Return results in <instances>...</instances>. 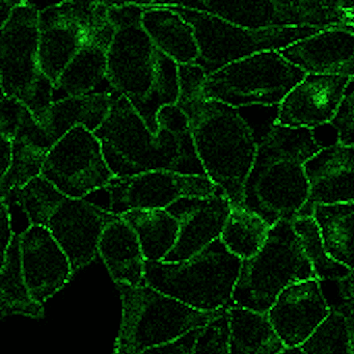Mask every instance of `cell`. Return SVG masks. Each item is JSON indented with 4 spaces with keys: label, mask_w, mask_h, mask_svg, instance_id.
Here are the masks:
<instances>
[{
    "label": "cell",
    "mask_w": 354,
    "mask_h": 354,
    "mask_svg": "<svg viewBox=\"0 0 354 354\" xmlns=\"http://www.w3.org/2000/svg\"><path fill=\"white\" fill-rule=\"evenodd\" d=\"M157 126L154 134L131 103L115 92L106 120L94 132L115 177L153 171L206 176L184 111L177 104L163 107Z\"/></svg>",
    "instance_id": "1"
},
{
    "label": "cell",
    "mask_w": 354,
    "mask_h": 354,
    "mask_svg": "<svg viewBox=\"0 0 354 354\" xmlns=\"http://www.w3.org/2000/svg\"><path fill=\"white\" fill-rule=\"evenodd\" d=\"M140 3H109L115 28L107 59V82L127 99L153 133L163 107L179 101L178 64L161 53L142 28Z\"/></svg>",
    "instance_id": "2"
},
{
    "label": "cell",
    "mask_w": 354,
    "mask_h": 354,
    "mask_svg": "<svg viewBox=\"0 0 354 354\" xmlns=\"http://www.w3.org/2000/svg\"><path fill=\"white\" fill-rule=\"evenodd\" d=\"M322 149L313 130L271 126L259 138L242 206L260 215L271 227L293 221L310 194L304 165Z\"/></svg>",
    "instance_id": "3"
},
{
    "label": "cell",
    "mask_w": 354,
    "mask_h": 354,
    "mask_svg": "<svg viewBox=\"0 0 354 354\" xmlns=\"http://www.w3.org/2000/svg\"><path fill=\"white\" fill-rule=\"evenodd\" d=\"M198 159L207 177L229 198L242 206L246 181L258 152L256 131L240 109L203 96L202 91L180 97Z\"/></svg>",
    "instance_id": "4"
},
{
    "label": "cell",
    "mask_w": 354,
    "mask_h": 354,
    "mask_svg": "<svg viewBox=\"0 0 354 354\" xmlns=\"http://www.w3.org/2000/svg\"><path fill=\"white\" fill-rule=\"evenodd\" d=\"M3 201L17 204L30 225L50 232L69 258L74 272L96 258L103 232L119 217L86 198L65 196L43 177Z\"/></svg>",
    "instance_id": "5"
},
{
    "label": "cell",
    "mask_w": 354,
    "mask_h": 354,
    "mask_svg": "<svg viewBox=\"0 0 354 354\" xmlns=\"http://www.w3.org/2000/svg\"><path fill=\"white\" fill-rule=\"evenodd\" d=\"M242 264L218 239L184 262H147L146 285L198 312H223L232 306Z\"/></svg>",
    "instance_id": "6"
},
{
    "label": "cell",
    "mask_w": 354,
    "mask_h": 354,
    "mask_svg": "<svg viewBox=\"0 0 354 354\" xmlns=\"http://www.w3.org/2000/svg\"><path fill=\"white\" fill-rule=\"evenodd\" d=\"M117 286L123 313L113 354H140L167 345L225 312H198L148 285Z\"/></svg>",
    "instance_id": "7"
},
{
    "label": "cell",
    "mask_w": 354,
    "mask_h": 354,
    "mask_svg": "<svg viewBox=\"0 0 354 354\" xmlns=\"http://www.w3.org/2000/svg\"><path fill=\"white\" fill-rule=\"evenodd\" d=\"M310 279L315 274L293 221H279L271 227L262 250L243 261L232 306L267 313L283 290Z\"/></svg>",
    "instance_id": "8"
},
{
    "label": "cell",
    "mask_w": 354,
    "mask_h": 354,
    "mask_svg": "<svg viewBox=\"0 0 354 354\" xmlns=\"http://www.w3.org/2000/svg\"><path fill=\"white\" fill-rule=\"evenodd\" d=\"M39 13L28 1H19L1 26V91L28 107L43 125L53 104L55 84L39 63Z\"/></svg>",
    "instance_id": "9"
},
{
    "label": "cell",
    "mask_w": 354,
    "mask_h": 354,
    "mask_svg": "<svg viewBox=\"0 0 354 354\" xmlns=\"http://www.w3.org/2000/svg\"><path fill=\"white\" fill-rule=\"evenodd\" d=\"M159 3L171 8L192 26L198 49L196 64L207 77L236 62L265 51L281 50L323 30L316 28L252 30L206 12L176 7L171 3Z\"/></svg>",
    "instance_id": "10"
},
{
    "label": "cell",
    "mask_w": 354,
    "mask_h": 354,
    "mask_svg": "<svg viewBox=\"0 0 354 354\" xmlns=\"http://www.w3.org/2000/svg\"><path fill=\"white\" fill-rule=\"evenodd\" d=\"M306 75L279 51H265L208 76L202 94L238 109H277Z\"/></svg>",
    "instance_id": "11"
},
{
    "label": "cell",
    "mask_w": 354,
    "mask_h": 354,
    "mask_svg": "<svg viewBox=\"0 0 354 354\" xmlns=\"http://www.w3.org/2000/svg\"><path fill=\"white\" fill-rule=\"evenodd\" d=\"M176 7L217 16L230 24L252 30L275 28H348L347 11L337 1L322 0H260V1H196L171 3Z\"/></svg>",
    "instance_id": "12"
},
{
    "label": "cell",
    "mask_w": 354,
    "mask_h": 354,
    "mask_svg": "<svg viewBox=\"0 0 354 354\" xmlns=\"http://www.w3.org/2000/svg\"><path fill=\"white\" fill-rule=\"evenodd\" d=\"M109 3L67 1L39 13V63L57 84L78 51L97 28L109 19Z\"/></svg>",
    "instance_id": "13"
},
{
    "label": "cell",
    "mask_w": 354,
    "mask_h": 354,
    "mask_svg": "<svg viewBox=\"0 0 354 354\" xmlns=\"http://www.w3.org/2000/svg\"><path fill=\"white\" fill-rule=\"evenodd\" d=\"M41 177L72 198H86L115 179L94 132L76 127L57 140L45 159Z\"/></svg>",
    "instance_id": "14"
},
{
    "label": "cell",
    "mask_w": 354,
    "mask_h": 354,
    "mask_svg": "<svg viewBox=\"0 0 354 354\" xmlns=\"http://www.w3.org/2000/svg\"><path fill=\"white\" fill-rule=\"evenodd\" d=\"M106 210L121 216L130 211L162 210L181 198H206L223 192L207 176L153 171L115 178L105 187Z\"/></svg>",
    "instance_id": "15"
},
{
    "label": "cell",
    "mask_w": 354,
    "mask_h": 354,
    "mask_svg": "<svg viewBox=\"0 0 354 354\" xmlns=\"http://www.w3.org/2000/svg\"><path fill=\"white\" fill-rule=\"evenodd\" d=\"M0 128L1 136L13 144L11 169L0 181L1 200H9L41 177L45 159L55 142L28 106L5 95L1 99Z\"/></svg>",
    "instance_id": "16"
},
{
    "label": "cell",
    "mask_w": 354,
    "mask_h": 354,
    "mask_svg": "<svg viewBox=\"0 0 354 354\" xmlns=\"http://www.w3.org/2000/svg\"><path fill=\"white\" fill-rule=\"evenodd\" d=\"M351 78L306 74L277 107L275 126L315 130L328 125L339 111Z\"/></svg>",
    "instance_id": "17"
},
{
    "label": "cell",
    "mask_w": 354,
    "mask_h": 354,
    "mask_svg": "<svg viewBox=\"0 0 354 354\" xmlns=\"http://www.w3.org/2000/svg\"><path fill=\"white\" fill-rule=\"evenodd\" d=\"M330 313L316 279L283 290L267 312L271 325L286 348H300Z\"/></svg>",
    "instance_id": "18"
},
{
    "label": "cell",
    "mask_w": 354,
    "mask_h": 354,
    "mask_svg": "<svg viewBox=\"0 0 354 354\" xmlns=\"http://www.w3.org/2000/svg\"><path fill=\"white\" fill-rule=\"evenodd\" d=\"M22 270L32 298L43 304L73 275L71 262L46 227L30 225L19 235Z\"/></svg>",
    "instance_id": "19"
},
{
    "label": "cell",
    "mask_w": 354,
    "mask_h": 354,
    "mask_svg": "<svg viewBox=\"0 0 354 354\" xmlns=\"http://www.w3.org/2000/svg\"><path fill=\"white\" fill-rule=\"evenodd\" d=\"M231 209V202L223 192L206 198H181L169 207L167 210L179 219L180 232L175 248L162 262L189 260L221 239Z\"/></svg>",
    "instance_id": "20"
},
{
    "label": "cell",
    "mask_w": 354,
    "mask_h": 354,
    "mask_svg": "<svg viewBox=\"0 0 354 354\" xmlns=\"http://www.w3.org/2000/svg\"><path fill=\"white\" fill-rule=\"evenodd\" d=\"M304 171L310 194L298 216H312L315 207L322 205L354 203V147L323 148L306 161Z\"/></svg>",
    "instance_id": "21"
},
{
    "label": "cell",
    "mask_w": 354,
    "mask_h": 354,
    "mask_svg": "<svg viewBox=\"0 0 354 354\" xmlns=\"http://www.w3.org/2000/svg\"><path fill=\"white\" fill-rule=\"evenodd\" d=\"M279 53L306 74L354 78V30L328 28Z\"/></svg>",
    "instance_id": "22"
},
{
    "label": "cell",
    "mask_w": 354,
    "mask_h": 354,
    "mask_svg": "<svg viewBox=\"0 0 354 354\" xmlns=\"http://www.w3.org/2000/svg\"><path fill=\"white\" fill-rule=\"evenodd\" d=\"M115 28L109 19L98 26L78 51L55 86L53 101L102 93L107 84V59ZM53 102V103H55Z\"/></svg>",
    "instance_id": "23"
},
{
    "label": "cell",
    "mask_w": 354,
    "mask_h": 354,
    "mask_svg": "<svg viewBox=\"0 0 354 354\" xmlns=\"http://www.w3.org/2000/svg\"><path fill=\"white\" fill-rule=\"evenodd\" d=\"M105 266L117 285H146V259L138 236L122 217L111 221L98 246Z\"/></svg>",
    "instance_id": "24"
},
{
    "label": "cell",
    "mask_w": 354,
    "mask_h": 354,
    "mask_svg": "<svg viewBox=\"0 0 354 354\" xmlns=\"http://www.w3.org/2000/svg\"><path fill=\"white\" fill-rule=\"evenodd\" d=\"M140 5L142 28L155 46L178 65L196 63L198 49L192 26L171 8L159 3Z\"/></svg>",
    "instance_id": "25"
},
{
    "label": "cell",
    "mask_w": 354,
    "mask_h": 354,
    "mask_svg": "<svg viewBox=\"0 0 354 354\" xmlns=\"http://www.w3.org/2000/svg\"><path fill=\"white\" fill-rule=\"evenodd\" d=\"M115 92L111 88L106 92L57 101L47 111L42 126L55 144L76 127L95 132L106 120Z\"/></svg>",
    "instance_id": "26"
},
{
    "label": "cell",
    "mask_w": 354,
    "mask_h": 354,
    "mask_svg": "<svg viewBox=\"0 0 354 354\" xmlns=\"http://www.w3.org/2000/svg\"><path fill=\"white\" fill-rule=\"evenodd\" d=\"M230 354H279L286 349L267 313L229 308Z\"/></svg>",
    "instance_id": "27"
},
{
    "label": "cell",
    "mask_w": 354,
    "mask_h": 354,
    "mask_svg": "<svg viewBox=\"0 0 354 354\" xmlns=\"http://www.w3.org/2000/svg\"><path fill=\"white\" fill-rule=\"evenodd\" d=\"M120 217L136 232L147 262H162L175 248L180 221L167 209L130 211Z\"/></svg>",
    "instance_id": "28"
},
{
    "label": "cell",
    "mask_w": 354,
    "mask_h": 354,
    "mask_svg": "<svg viewBox=\"0 0 354 354\" xmlns=\"http://www.w3.org/2000/svg\"><path fill=\"white\" fill-rule=\"evenodd\" d=\"M314 217L327 254L354 269V203L315 207Z\"/></svg>",
    "instance_id": "29"
},
{
    "label": "cell",
    "mask_w": 354,
    "mask_h": 354,
    "mask_svg": "<svg viewBox=\"0 0 354 354\" xmlns=\"http://www.w3.org/2000/svg\"><path fill=\"white\" fill-rule=\"evenodd\" d=\"M0 310L7 315H24L41 318L44 314L43 304L32 298L22 270L19 235H15L5 259L1 262V295Z\"/></svg>",
    "instance_id": "30"
},
{
    "label": "cell",
    "mask_w": 354,
    "mask_h": 354,
    "mask_svg": "<svg viewBox=\"0 0 354 354\" xmlns=\"http://www.w3.org/2000/svg\"><path fill=\"white\" fill-rule=\"evenodd\" d=\"M271 225L244 206H232L221 235L231 254L246 261L254 258L266 243Z\"/></svg>",
    "instance_id": "31"
},
{
    "label": "cell",
    "mask_w": 354,
    "mask_h": 354,
    "mask_svg": "<svg viewBox=\"0 0 354 354\" xmlns=\"http://www.w3.org/2000/svg\"><path fill=\"white\" fill-rule=\"evenodd\" d=\"M300 348L304 354H354V301L330 308L324 322Z\"/></svg>",
    "instance_id": "32"
},
{
    "label": "cell",
    "mask_w": 354,
    "mask_h": 354,
    "mask_svg": "<svg viewBox=\"0 0 354 354\" xmlns=\"http://www.w3.org/2000/svg\"><path fill=\"white\" fill-rule=\"evenodd\" d=\"M292 221L304 254L312 266L315 279L319 281L345 279L351 269L333 260L327 254L314 217L298 216Z\"/></svg>",
    "instance_id": "33"
},
{
    "label": "cell",
    "mask_w": 354,
    "mask_h": 354,
    "mask_svg": "<svg viewBox=\"0 0 354 354\" xmlns=\"http://www.w3.org/2000/svg\"><path fill=\"white\" fill-rule=\"evenodd\" d=\"M227 310L221 313L201 330L192 354H230Z\"/></svg>",
    "instance_id": "34"
},
{
    "label": "cell",
    "mask_w": 354,
    "mask_h": 354,
    "mask_svg": "<svg viewBox=\"0 0 354 354\" xmlns=\"http://www.w3.org/2000/svg\"><path fill=\"white\" fill-rule=\"evenodd\" d=\"M337 134L339 144L354 147V78H351L339 111L330 123Z\"/></svg>",
    "instance_id": "35"
},
{
    "label": "cell",
    "mask_w": 354,
    "mask_h": 354,
    "mask_svg": "<svg viewBox=\"0 0 354 354\" xmlns=\"http://www.w3.org/2000/svg\"><path fill=\"white\" fill-rule=\"evenodd\" d=\"M179 72L180 97L189 96L202 91L207 80L206 73L200 66L194 64L178 65Z\"/></svg>",
    "instance_id": "36"
},
{
    "label": "cell",
    "mask_w": 354,
    "mask_h": 354,
    "mask_svg": "<svg viewBox=\"0 0 354 354\" xmlns=\"http://www.w3.org/2000/svg\"><path fill=\"white\" fill-rule=\"evenodd\" d=\"M202 329L190 331L189 333L180 337L177 341L146 350L140 354H192Z\"/></svg>",
    "instance_id": "37"
},
{
    "label": "cell",
    "mask_w": 354,
    "mask_h": 354,
    "mask_svg": "<svg viewBox=\"0 0 354 354\" xmlns=\"http://www.w3.org/2000/svg\"><path fill=\"white\" fill-rule=\"evenodd\" d=\"M11 209L9 205L1 201V213H0V223H1V245H3V260L15 238L12 229Z\"/></svg>",
    "instance_id": "38"
},
{
    "label": "cell",
    "mask_w": 354,
    "mask_h": 354,
    "mask_svg": "<svg viewBox=\"0 0 354 354\" xmlns=\"http://www.w3.org/2000/svg\"><path fill=\"white\" fill-rule=\"evenodd\" d=\"M1 178H3L9 173L13 162V144L12 140L5 136H1Z\"/></svg>",
    "instance_id": "39"
},
{
    "label": "cell",
    "mask_w": 354,
    "mask_h": 354,
    "mask_svg": "<svg viewBox=\"0 0 354 354\" xmlns=\"http://www.w3.org/2000/svg\"><path fill=\"white\" fill-rule=\"evenodd\" d=\"M19 1H0V17H1V26H5L10 18L13 15L14 10L17 7Z\"/></svg>",
    "instance_id": "40"
},
{
    "label": "cell",
    "mask_w": 354,
    "mask_h": 354,
    "mask_svg": "<svg viewBox=\"0 0 354 354\" xmlns=\"http://www.w3.org/2000/svg\"><path fill=\"white\" fill-rule=\"evenodd\" d=\"M337 3H339V7L345 11H354V1H352V0H347V1L342 0V1H337Z\"/></svg>",
    "instance_id": "41"
},
{
    "label": "cell",
    "mask_w": 354,
    "mask_h": 354,
    "mask_svg": "<svg viewBox=\"0 0 354 354\" xmlns=\"http://www.w3.org/2000/svg\"><path fill=\"white\" fill-rule=\"evenodd\" d=\"M279 354H304L301 348H286L281 353Z\"/></svg>",
    "instance_id": "42"
},
{
    "label": "cell",
    "mask_w": 354,
    "mask_h": 354,
    "mask_svg": "<svg viewBox=\"0 0 354 354\" xmlns=\"http://www.w3.org/2000/svg\"><path fill=\"white\" fill-rule=\"evenodd\" d=\"M348 20H349L350 26L353 28L354 30V11H347Z\"/></svg>",
    "instance_id": "43"
}]
</instances>
